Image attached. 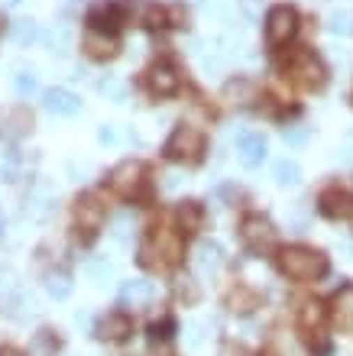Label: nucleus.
Listing matches in <instances>:
<instances>
[{
	"mask_svg": "<svg viewBox=\"0 0 353 356\" xmlns=\"http://www.w3.org/2000/svg\"><path fill=\"white\" fill-rule=\"evenodd\" d=\"M182 256H185L182 236L168 227H152L140 246V263L149 269H172V266L182 263Z\"/></svg>",
	"mask_w": 353,
	"mask_h": 356,
	"instance_id": "f257e3e1",
	"label": "nucleus"
},
{
	"mask_svg": "<svg viewBox=\"0 0 353 356\" xmlns=\"http://www.w3.org/2000/svg\"><path fill=\"white\" fill-rule=\"evenodd\" d=\"M279 272L295 282H315L327 272V259L317 250L308 246H285L279 253Z\"/></svg>",
	"mask_w": 353,
	"mask_h": 356,
	"instance_id": "f03ea898",
	"label": "nucleus"
},
{
	"mask_svg": "<svg viewBox=\"0 0 353 356\" xmlns=\"http://www.w3.org/2000/svg\"><path fill=\"white\" fill-rule=\"evenodd\" d=\"M166 156L172 162H185V165L201 162V156H205V136H201V130L191 127V123L175 127L172 136H168V143H166Z\"/></svg>",
	"mask_w": 353,
	"mask_h": 356,
	"instance_id": "7ed1b4c3",
	"label": "nucleus"
},
{
	"mask_svg": "<svg viewBox=\"0 0 353 356\" xmlns=\"http://www.w3.org/2000/svg\"><path fill=\"white\" fill-rule=\"evenodd\" d=\"M285 72L295 78L301 88H311V91L324 88V81H327L324 62H321L315 52H308V49H298V52H292V58L285 62Z\"/></svg>",
	"mask_w": 353,
	"mask_h": 356,
	"instance_id": "20e7f679",
	"label": "nucleus"
},
{
	"mask_svg": "<svg viewBox=\"0 0 353 356\" xmlns=\"http://www.w3.org/2000/svg\"><path fill=\"white\" fill-rule=\"evenodd\" d=\"M240 240L253 253H266V250L276 246V227H272L269 217L250 214V217H243V224H240Z\"/></svg>",
	"mask_w": 353,
	"mask_h": 356,
	"instance_id": "39448f33",
	"label": "nucleus"
},
{
	"mask_svg": "<svg viewBox=\"0 0 353 356\" xmlns=\"http://www.w3.org/2000/svg\"><path fill=\"white\" fill-rule=\"evenodd\" d=\"M143 181H146V165L136 159H123L120 165H113L111 178H107L111 191L120 197H133L143 188Z\"/></svg>",
	"mask_w": 353,
	"mask_h": 356,
	"instance_id": "423d86ee",
	"label": "nucleus"
},
{
	"mask_svg": "<svg viewBox=\"0 0 353 356\" xmlns=\"http://www.w3.org/2000/svg\"><path fill=\"white\" fill-rule=\"evenodd\" d=\"M298 33V13L292 7H272L269 17H266V39L269 46H285L288 39Z\"/></svg>",
	"mask_w": 353,
	"mask_h": 356,
	"instance_id": "0eeeda50",
	"label": "nucleus"
},
{
	"mask_svg": "<svg viewBox=\"0 0 353 356\" xmlns=\"http://www.w3.org/2000/svg\"><path fill=\"white\" fill-rule=\"evenodd\" d=\"M42 107L49 113H56V117H74L81 111V97L72 94L68 88H46L42 91Z\"/></svg>",
	"mask_w": 353,
	"mask_h": 356,
	"instance_id": "6e6552de",
	"label": "nucleus"
},
{
	"mask_svg": "<svg viewBox=\"0 0 353 356\" xmlns=\"http://www.w3.org/2000/svg\"><path fill=\"white\" fill-rule=\"evenodd\" d=\"M237 152H240V162L246 169H260L266 162V140L260 133H250V130H240L237 133Z\"/></svg>",
	"mask_w": 353,
	"mask_h": 356,
	"instance_id": "1a4fd4ad",
	"label": "nucleus"
},
{
	"mask_svg": "<svg viewBox=\"0 0 353 356\" xmlns=\"http://www.w3.org/2000/svg\"><path fill=\"white\" fill-rule=\"evenodd\" d=\"M104 214H107V211H104L101 197H94V195H81L78 204H74V220H78V227L88 230V234H94V230L104 224Z\"/></svg>",
	"mask_w": 353,
	"mask_h": 356,
	"instance_id": "9d476101",
	"label": "nucleus"
},
{
	"mask_svg": "<svg viewBox=\"0 0 353 356\" xmlns=\"http://www.w3.org/2000/svg\"><path fill=\"white\" fill-rule=\"evenodd\" d=\"M146 81H149V91L156 94V97H172V94L182 88V78H178V72L172 65H162V62L149 68Z\"/></svg>",
	"mask_w": 353,
	"mask_h": 356,
	"instance_id": "9b49d317",
	"label": "nucleus"
},
{
	"mask_svg": "<svg viewBox=\"0 0 353 356\" xmlns=\"http://www.w3.org/2000/svg\"><path fill=\"white\" fill-rule=\"evenodd\" d=\"M159 298V289L146 279H130L120 285V301L127 308H146L149 301Z\"/></svg>",
	"mask_w": 353,
	"mask_h": 356,
	"instance_id": "f8f14e48",
	"label": "nucleus"
},
{
	"mask_svg": "<svg viewBox=\"0 0 353 356\" xmlns=\"http://www.w3.org/2000/svg\"><path fill=\"white\" fill-rule=\"evenodd\" d=\"M81 49L91 58H97V62H107V58H113L117 52H120L117 39H113L111 33H101V29H88L84 39H81Z\"/></svg>",
	"mask_w": 353,
	"mask_h": 356,
	"instance_id": "ddd939ff",
	"label": "nucleus"
},
{
	"mask_svg": "<svg viewBox=\"0 0 353 356\" xmlns=\"http://www.w3.org/2000/svg\"><path fill=\"white\" fill-rule=\"evenodd\" d=\"M321 214L331 217V220H353V195L340 191V188H331L321 195Z\"/></svg>",
	"mask_w": 353,
	"mask_h": 356,
	"instance_id": "4468645a",
	"label": "nucleus"
},
{
	"mask_svg": "<svg viewBox=\"0 0 353 356\" xmlns=\"http://www.w3.org/2000/svg\"><path fill=\"white\" fill-rule=\"evenodd\" d=\"M127 10H130L133 23H140V26H149V29L166 26V10L159 3H152V0H130Z\"/></svg>",
	"mask_w": 353,
	"mask_h": 356,
	"instance_id": "2eb2a0df",
	"label": "nucleus"
},
{
	"mask_svg": "<svg viewBox=\"0 0 353 356\" xmlns=\"http://www.w3.org/2000/svg\"><path fill=\"white\" fill-rule=\"evenodd\" d=\"M223 263V250L217 243H211V240H201V243L195 246V256H191V266H195L198 275H211V272H217V266Z\"/></svg>",
	"mask_w": 353,
	"mask_h": 356,
	"instance_id": "dca6fc26",
	"label": "nucleus"
},
{
	"mask_svg": "<svg viewBox=\"0 0 353 356\" xmlns=\"http://www.w3.org/2000/svg\"><path fill=\"white\" fill-rule=\"evenodd\" d=\"M97 334H101L104 340H111V343H117V340H127L133 334V321L127 318V314H120V311H111V314H104L101 324H97Z\"/></svg>",
	"mask_w": 353,
	"mask_h": 356,
	"instance_id": "f3484780",
	"label": "nucleus"
},
{
	"mask_svg": "<svg viewBox=\"0 0 353 356\" xmlns=\"http://www.w3.org/2000/svg\"><path fill=\"white\" fill-rule=\"evenodd\" d=\"M331 314H334V324L347 334H353V285H344L331 298Z\"/></svg>",
	"mask_w": 353,
	"mask_h": 356,
	"instance_id": "a211bd4d",
	"label": "nucleus"
},
{
	"mask_svg": "<svg viewBox=\"0 0 353 356\" xmlns=\"http://www.w3.org/2000/svg\"><path fill=\"white\" fill-rule=\"evenodd\" d=\"M88 26L101 29V33H113V29L120 26V7L117 3H97L88 13Z\"/></svg>",
	"mask_w": 353,
	"mask_h": 356,
	"instance_id": "6ab92c4d",
	"label": "nucleus"
},
{
	"mask_svg": "<svg viewBox=\"0 0 353 356\" xmlns=\"http://www.w3.org/2000/svg\"><path fill=\"white\" fill-rule=\"evenodd\" d=\"M3 120H7V127H0V130H3V136H10V140H17V136H23V133L33 130V117H29V111H23V107L7 111L3 113Z\"/></svg>",
	"mask_w": 353,
	"mask_h": 356,
	"instance_id": "aec40b11",
	"label": "nucleus"
},
{
	"mask_svg": "<svg viewBox=\"0 0 353 356\" xmlns=\"http://www.w3.org/2000/svg\"><path fill=\"white\" fill-rule=\"evenodd\" d=\"M84 272H88V279H91L97 289H107V285L113 282V275H117V272H113V263H107L104 256H97V259H88Z\"/></svg>",
	"mask_w": 353,
	"mask_h": 356,
	"instance_id": "412c9836",
	"label": "nucleus"
},
{
	"mask_svg": "<svg viewBox=\"0 0 353 356\" xmlns=\"http://www.w3.org/2000/svg\"><path fill=\"white\" fill-rule=\"evenodd\" d=\"M178 224H182L185 234L201 230V224H205V211H201V204H198V201H185V204L178 207Z\"/></svg>",
	"mask_w": 353,
	"mask_h": 356,
	"instance_id": "4be33fe9",
	"label": "nucleus"
},
{
	"mask_svg": "<svg viewBox=\"0 0 353 356\" xmlns=\"http://www.w3.org/2000/svg\"><path fill=\"white\" fill-rule=\"evenodd\" d=\"M272 178H276L282 188L298 185V181H301V165H298L295 159H276L272 162Z\"/></svg>",
	"mask_w": 353,
	"mask_h": 356,
	"instance_id": "5701e85b",
	"label": "nucleus"
},
{
	"mask_svg": "<svg viewBox=\"0 0 353 356\" xmlns=\"http://www.w3.org/2000/svg\"><path fill=\"white\" fill-rule=\"evenodd\" d=\"M223 94H227L233 104L256 101V88H253V81H246V78H230V81H227V88H223Z\"/></svg>",
	"mask_w": 353,
	"mask_h": 356,
	"instance_id": "b1692460",
	"label": "nucleus"
},
{
	"mask_svg": "<svg viewBox=\"0 0 353 356\" xmlns=\"http://www.w3.org/2000/svg\"><path fill=\"white\" fill-rule=\"evenodd\" d=\"M207 330H211V321H207V318H191V321H185V343H188L191 350L205 347Z\"/></svg>",
	"mask_w": 353,
	"mask_h": 356,
	"instance_id": "393cba45",
	"label": "nucleus"
},
{
	"mask_svg": "<svg viewBox=\"0 0 353 356\" xmlns=\"http://www.w3.org/2000/svg\"><path fill=\"white\" fill-rule=\"evenodd\" d=\"M7 314H10V318H17V321L33 318V314H36V301H33V295H26V291H17V295L7 301Z\"/></svg>",
	"mask_w": 353,
	"mask_h": 356,
	"instance_id": "a878e982",
	"label": "nucleus"
},
{
	"mask_svg": "<svg viewBox=\"0 0 353 356\" xmlns=\"http://www.w3.org/2000/svg\"><path fill=\"white\" fill-rule=\"evenodd\" d=\"M10 36L17 39L19 46H29V42H36V39H39L36 19H17V23H13V29H10Z\"/></svg>",
	"mask_w": 353,
	"mask_h": 356,
	"instance_id": "bb28decb",
	"label": "nucleus"
},
{
	"mask_svg": "<svg viewBox=\"0 0 353 356\" xmlns=\"http://www.w3.org/2000/svg\"><path fill=\"white\" fill-rule=\"evenodd\" d=\"M133 234V214L130 211H123V214H117L111 220V236L117 240V243H127Z\"/></svg>",
	"mask_w": 353,
	"mask_h": 356,
	"instance_id": "cd10ccee",
	"label": "nucleus"
},
{
	"mask_svg": "<svg viewBox=\"0 0 353 356\" xmlns=\"http://www.w3.org/2000/svg\"><path fill=\"white\" fill-rule=\"evenodd\" d=\"M327 33H334V36H350L353 33V19L347 10H334L331 17H327Z\"/></svg>",
	"mask_w": 353,
	"mask_h": 356,
	"instance_id": "c85d7f7f",
	"label": "nucleus"
},
{
	"mask_svg": "<svg viewBox=\"0 0 353 356\" xmlns=\"http://www.w3.org/2000/svg\"><path fill=\"white\" fill-rule=\"evenodd\" d=\"M13 88H17V94H23V97H26V94H36L39 91V81H36V75H33V68H19L17 75H13Z\"/></svg>",
	"mask_w": 353,
	"mask_h": 356,
	"instance_id": "c756f323",
	"label": "nucleus"
},
{
	"mask_svg": "<svg viewBox=\"0 0 353 356\" xmlns=\"http://www.w3.org/2000/svg\"><path fill=\"white\" fill-rule=\"evenodd\" d=\"M97 91L107 94V97H111V101H117V104L127 101V85H123L120 78H111V75H107L101 85H97Z\"/></svg>",
	"mask_w": 353,
	"mask_h": 356,
	"instance_id": "7c9ffc66",
	"label": "nucleus"
},
{
	"mask_svg": "<svg viewBox=\"0 0 353 356\" xmlns=\"http://www.w3.org/2000/svg\"><path fill=\"white\" fill-rule=\"evenodd\" d=\"M46 289H49V295L56 301H65L68 295H72V282H68V275H49V282H46Z\"/></svg>",
	"mask_w": 353,
	"mask_h": 356,
	"instance_id": "2f4dec72",
	"label": "nucleus"
},
{
	"mask_svg": "<svg viewBox=\"0 0 353 356\" xmlns=\"http://www.w3.org/2000/svg\"><path fill=\"white\" fill-rule=\"evenodd\" d=\"M308 136H311V127H288V130L282 133V140H285L288 146H305Z\"/></svg>",
	"mask_w": 353,
	"mask_h": 356,
	"instance_id": "473e14b6",
	"label": "nucleus"
},
{
	"mask_svg": "<svg viewBox=\"0 0 353 356\" xmlns=\"http://www.w3.org/2000/svg\"><path fill=\"white\" fill-rule=\"evenodd\" d=\"M321 318H324L321 305H305V311H301V324H305V327H317Z\"/></svg>",
	"mask_w": 353,
	"mask_h": 356,
	"instance_id": "72a5a7b5",
	"label": "nucleus"
},
{
	"mask_svg": "<svg viewBox=\"0 0 353 356\" xmlns=\"http://www.w3.org/2000/svg\"><path fill=\"white\" fill-rule=\"evenodd\" d=\"M240 10L246 13L250 19H256L262 13V0H240Z\"/></svg>",
	"mask_w": 353,
	"mask_h": 356,
	"instance_id": "f704fd0d",
	"label": "nucleus"
},
{
	"mask_svg": "<svg viewBox=\"0 0 353 356\" xmlns=\"http://www.w3.org/2000/svg\"><path fill=\"white\" fill-rule=\"evenodd\" d=\"M97 140H101V143H113V140H117V133H113L111 123H104V127H101V133H97Z\"/></svg>",
	"mask_w": 353,
	"mask_h": 356,
	"instance_id": "c9c22d12",
	"label": "nucleus"
},
{
	"mask_svg": "<svg viewBox=\"0 0 353 356\" xmlns=\"http://www.w3.org/2000/svg\"><path fill=\"white\" fill-rule=\"evenodd\" d=\"M162 178H166V181H162V185H166V191H175V188L182 185V178H178L175 172H168V175H162Z\"/></svg>",
	"mask_w": 353,
	"mask_h": 356,
	"instance_id": "e433bc0d",
	"label": "nucleus"
},
{
	"mask_svg": "<svg viewBox=\"0 0 353 356\" xmlns=\"http://www.w3.org/2000/svg\"><path fill=\"white\" fill-rule=\"evenodd\" d=\"M340 250H344L347 256H353V240H340Z\"/></svg>",
	"mask_w": 353,
	"mask_h": 356,
	"instance_id": "4c0bfd02",
	"label": "nucleus"
},
{
	"mask_svg": "<svg viewBox=\"0 0 353 356\" xmlns=\"http://www.w3.org/2000/svg\"><path fill=\"white\" fill-rule=\"evenodd\" d=\"M0 356H23V353H19V350H13V347H3V350H0Z\"/></svg>",
	"mask_w": 353,
	"mask_h": 356,
	"instance_id": "58836bf2",
	"label": "nucleus"
},
{
	"mask_svg": "<svg viewBox=\"0 0 353 356\" xmlns=\"http://www.w3.org/2000/svg\"><path fill=\"white\" fill-rule=\"evenodd\" d=\"M68 3H84V0H68Z\"/></svg>",
	"mask_w": 353,
	"mask_h": 356,
	"instance_id": "ea45409f",
	"label": "nucleus"
}]
</instances>
